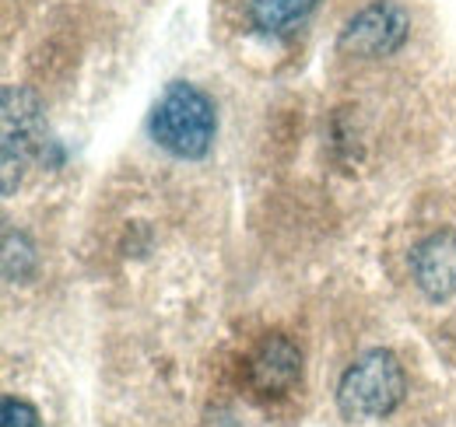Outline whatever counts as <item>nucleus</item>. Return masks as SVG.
Returning a JSON list of instances; mask_svg holds the SVG:
<instances>
[{
	"label": "nucleus",
	"instance_id": "f257e3e1",
	"mask_svg": "<svg viewBox=\"0 0 456 427\" xmlns=\"http://www.w3.org/2000/svg\"><path fill=\"white\" fill-rule=\"evenodd\" d=\"M215 130H218V116H215L211 99L197 85H186V81L169 85V92L162 95V102L155 106V116H151L155 141L175 158L186 161L204 158L211 151Z\"/></svg>",
	"mask_w": 456,
	"mask_h": 427
},
{
	"label": "nucleus",
	"instance_id": "7ed1b4c3",
	"mask_svg": "<svg viewBox=\"0 0 456 427\" xmlns=\"http://www.w3.org/2000/svg\"><path fill=\"white\" fill-rule=\"evenodd\" d=\"M46 130L39 102L25 88H4V197H11L21 182L28 158L43 148Z\"/></svg>",
	"mask_w": 456,
	"mask_h": 427
},
{
	"label": "nucleus",
	"instance_id": "0eeeda50",
	"mask_svg": "<svg viewBox=\"0 0 456 427\" xmlns=\"http://www.w3.org/2000/svg\"><path fill=\"white\" fill-rule=\"evenodd\" d=\"M320 0H249V21L264 36H285L291 32Z\"/></svg>",
	"mask_w": 456,
	"mask_h": 427
},
{
	"label": "nucleus",
	"instance_id": "423d86ee",
	"mask_svg": "<svg viewBox=\"0 0 456 427\" xmlns=\"http://www.w3.org/2000/svg\"><path fill=\"white\" fill-rule=\"evenodd\" d=\"M246 375L260 396H281L302 378V354L288 336H264L260 347L249 354Z\"/></svg>",
	"mask_w": 456,
	"mask_h": 427
},
{
	"label": "nucleus",
	"instance_id": "39448f33",
	"mask_svg": "<svg viewBox=\"0 0 456 427\" xmlns=\"http://www.w3.org/2000/svg\"><path fill=\"white\" fill-rule=\"evenodd\" d=\"M411 280L428 302L456 294V231H432L411 249Z\"/></svg>",
	"mask_w": 456,
	"mask_h": 427
},
{
	"label": "nucleus",
	"instance_id": "6e6552de",
	"mask_svg": "<svg viewBox=\"0 0 456 427\" xmlns=\"http://www.w3.org/2000/svg\"><path fill=\"white\" fill-rule=\"evenodd\" d=\"M36 267V249L28 246V238L14 228L4 231V277L7 280H25Z\"/></svg>",
	"mask_w": 456,
	"mask_h": 427
},
{
	"label": "nucleus",
	"instance_id": "1a4fd4ad",
	"mask_svg": "<svg viewBox=\"0 0 456 427\" xmlns=\"http://www.w3.org/2000/svg\"><path fill=\"white\" fill-rule=\"evenodd\" d=\"M4 427H39V410L25 399H4Z\"/></svg>",
	"mask_w": 456,
	"mask_h": 427
},
{
	"label": "nucleus",
	"instance_id": "f03ea898",
	"mask_svg": "<svg viewBox=\"0 0 456 427\" xmlns=\"http://www.w3.org/2000/svg\"><path fill=\"white\" fill-rule=\"evenodd\" d=\"M403 392H407L403 365L390 350H369L341 375L338 407L351 421L390 417L403 403Z\"/></svg>",
	"mask_w": 456,
	"mask_h": 427
},
{
	"label": "nucleus",
	"instance_id": "20e7f679",
	"mask_svg": "<svg viewBox=\"0 0 456 427\" xmlns=\"http://www.w3.org/2000/svg\"><path fill=\"white\" fill-rule=\"evenodd\" d=\"M411 36V18L397 0H372L341 32V53L347 56H394Z\"/></svg>",
	"mask_w": 456,
	"mask_h": 427
}]
</instances>
